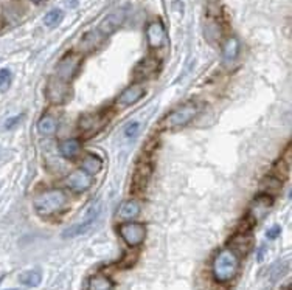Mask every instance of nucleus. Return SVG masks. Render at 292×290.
<instances>
[{
	"instance_id": "obj_9",
	"label": "nucleus",
	"mask_w": 292,
	"mask_h": 290,
	"mask_svg": "<svg viewBox=\"0 0 292 290\" xmlns=\"http://www.w3.org/2000/svg\"><path fill=\"white\" fill-rule=\"evenodd\" d=\"M65 186L70 190L72 193H84L92 186V176H89L87 172H84L82 169H76L73 172H70L65 177Z\"/></svg>"
},
{
	"instance_id": "obj_8",
	"label": "nucleus",
	"mask_w": 292,
	"mask_h": 290,
	"mask_svg": "<svg viewBox=\"0 0 292 290\" xmlns=\"http://www.w3.org/2000/svg\"><path fill=\"white\" fill-rule=\"evenodd\" d=\"M47 98L53 104H64L70 98V89L65 81H61L59 78H51L47 84L45 89Z\"/></svg>"
},
{
	"instance_id": "obj_3",
	"label": "nucleus",
	"mask_w": 292,
	"mask_h": 290,
	"mask_svg": "<svg viewBox=\"0 0 292 290\" xmlns=\"http://www.w3.org/2000/svg\"><path fill=\"white\" fill-rule=\"evenodd\" d=\"M198 115V106L188 103L184 104L177 109H174L173 112H170L166 117L163 118V129L166 130H174V129H180L187 126L191 120H194V117Z\"/></svg>"
},
{
	"instance_id": "obj_31",
	"label": "nucleus",
	"mask_w": 292,
	"mask_h": 290,
	"mask_svg": "<svg viewBox=\"0 0 292 290\" xmlns=\"http://www.w3.org/2000/svg\"><path fill=\"white\" fill-rule=\"evenodd\" d=\"M20 120H22V117H12V118H9V120L5 123V129H12L16 124L20 123Z\"/></svg>"
},
{
	"instance_id": "obj_10",
	"label": "nucleus",
	"mask_w": 292,
	"mask_h": 290,
	"mask_svg": "<svg viewBox=\"0 0 292 290\" xmlns=\"http://www.w3.org/2000/svg\"><path fill=\"white\" fill-rule=\"evenodd\" d=\"M146 40L151 48H160L168 42L166 30L160 20H154L146 26Z\"/></svg>"
},
{
	"instance_id": "obj_24",
	"label": "nucleus",
	"mask_w": 292,
	"mask_h": 290,
	"mask_svg": "<svg viewBox=\"0 0 292 290\" xmlns=\"http://www.w3.org/2000/svg\"><path fill=\"white\" fill-rule=\"evenodd\" d=\"M64 19V12L62 9L59 8H53L50 9L47 14H45V17H44V25L48 26V28H54V26H58L61 23V20Z\"/></svg>"
},
{
	"instance_id": "obj_27",
	"label": "nucleus",
	"mask_w": 292,
	"mask_h": 290,
	"mask_svg": "<svg viewBox=\"0 0 292 290\" xmlns=\"http://www.w3.org/2000/svg\"><path fill=\"white\" fill-rule=\"evenodd\" d=\"M140 127H142L140 121H131V123H128L126 126H124L123 135L126 138H134V137H137L138 132H140Z\"/></svg>"
},
{
	"instance_id": "obj_2",
	"label": "nucleus",
	"mask_w": 292,
	"mask_h": 290,
	"mask_svg": "<svg viewBox=\"0 0 292 290\" xmlns=\"http://www.w3.org/2000/svg\"><path fill=\"white\" fill-rule=\"evenodd\" d=\"M67 204V194L61 190H48L34 197V210L39 216L50 217L59 213Z\"/></svg>"
},
{
	"instance_id": "obj_15",
	"label": "nucleus",
	"mask_w": 292,
	"mask_h": 290,
	"mask_svg": "<svg viewBox=\"0 0 292 290\" xmlns=\"http://www.w3.org/2000/svg\"><path fill=\"white\" fill-rule=\"evenodd\" d=\"M142 211V207H140V202H137L135 199H131V200H126V202H123V204L120 205L118 208V219L124 221V222H128V221H132L135 219V217L140 214Z\"/></svg>"
},
{
	"instance_id": "obj_20",
	"label": "nucleus",
	"mask_w": 292,
	"mask_h": 290,
	"mask_svg": "<svg viewBox=\"0 0 292 290\" xmlns=\"http://www.w3.org/2000/svg\"><path fill=\"white\" fill-rule=\"evenodd\" d=\"M283 188V180L280 179H277L274 176H269V177H264L261 180V185H260V190L264 193V194H277V193H280V190Z\"/></svg>"
},
{
	"instance_id": "obj_7",
	"label": "nucleus",
	"mask_w": 292,
	"mask_h": 290,
	"mask_svg": "<svg viewBox=\"0 0 292 290\" xmlns=\"http://www.w3.org/2000/svg\"><path fill=\"white\" fill-rule=\"evenodd\" d=\"M81 67V57L78 54H67L56 65V78L61 81H72Z\"/></svg>"
},
{
	"instance_id": "obj_16",
	"label": "nucleus",
	"mask_w": 292,
	"mask_h": 290,
	"mask_svg": "<svg viewBox=\"0 0 292 290\" xmlns=\"http://www.w3.org/2000/svg\"><path fill=\"white\" fill-rule=\"evenodd\" d=\"M103 168V160L100 157H96L93 154H87L81 162V169L87 172L89 176H93V174H98Z\"/></svg>"
},
{
	"instance_id": "obj_12",
	"label": "nucleus",
	"mask_w": 292,
	"mask_h": 290,
	"mask_svg": "<svg viewBox=\"0 0 292 290\" xmlns=\"http://www.w3.org/2000/svg\"><path fill=\"white\" fill-rule=\"evenodd\" d=\"M146 93V89L145 85L140 84V82H135V84H131L129 87H126L121 95L118 96V104L123 106V107H128V106H132L135 103H138Z\"/></svg>"
},
{
	"instance_id": "obj_6",
	"label": "nucleus",
	"mask_w": 292,
	"mask_h": 290,
	"mask_svg": "<svg viewBox=\"0 0 292 290\" xmlns=\"http://www.w3.org/2000/svg\"><path fill=\"white\" fill-rule=\"evenodd\" d=\"M272 204H274V200L269 194H264V193L258 194L254 199L252 204H250V208H249V213H247V217H246V219L250 222V225L260 222L263 217L269 213Z\"/></svg>"
},
{
	"instance_id": "obj_28",
	"label": "nucleus",
	"mask_w": 292,
	"mask_h": 290,
	"mask_svg": "<svg viewBox=\"0 0 292 290\" xmlns=\"http://www.w3.org/2000/svg\"><path fill=\"white\" fill-rule=\"evenodd\" d=\"M11 71L8 68L0 70V92H6L11 85Z\"/></svg>"
},
{
	"instance_id": "obj_23",
	"label": "nucleus",
	"mask_w": 292,
	"mask_h": 290,
	"mask_svg": "<svg viewBox=\"0 0 292 290\" xmlns=\"http://www.w3.org/2000/svg\"><path fill=\"white\" fill-rule=\"evenodd\" d=\"M19 281L23 284V286H28V287H37L42 281V275L37 270H28V272H23L20 277H19Z\"/></svg>"
},
{
	"instance_id": "obj_22",
	"label": "nucleus",
	"mask_w": 292,
	"mask_h": 290,
	"mask_svg": "<svg viewBox=\"0 0 292 290\" xmlns=\"http://www.w3.org/2000/svg\"><path fill=\"white\" fill-rule=\"evenodd\" d=\"M56 121L51 117V115H44V117H40V120L37 121V130L42 135H53L56 132Z\"/></svg>"
},
{
	"instance_id": "obj_29",
	"label": "nucleus",
	"mask_w": 292,
	"mask_h": 290,
	"mask_svg": "<svg viewBox=\"0 0 292 290\" xmlns=\"http://www.w3.org/2000/svg\"><path fill=\"white\" fill-rule=\"evenodd\" d=\"M280 233H282V228L278 227V225H275V227H272V228L268 230L266 236H268V239H277L278 236H280Z\"/></svg>"
},
{
	"instance_id": "obj_1",
	"label": "nucleus",
	"mask_w": 292,
	"mask_h": 290,
	"mask_svg": "<svg viewBox=\"0 0 292 290\" xmlns=\"http://www.w3.org/2000/svg\"><path fill=\"white\" fill-rule=\"evenodd\" d=\"M212 270L218 283H229L240 270V256H236L230 249H222L213 259Z\"/></svg>"
},
{
	"instance_id": "obj_33",
	"label": "nucleus",
	"mask_w": 292,
	"mask_h": 290,
	"mask_svg": "<svg viewBox=\"0 0 292 290\" xmlns=\"http://www.w3.org/2000/svg\"><path fill=\"white\" fill-rule=\"evenodd\" d=\"M9 290H17V289H9Z\"/></svg>"
},
{
	"instance_id": "obj_18",
	"label": "nucleus",
	"mask_w": 292,
	"mask_h": 290,
	"mask_svg": "<svg viewBox=\"0 0 292 290\" xmlns=\"http://www.w3.org/2000/svg\"><path fill=\"white\" fill-rule=\"evenodd\" d=\"M103 36L98 33V31H89L82 36L81 42H79V50L84 51V53H89L92 51L93 48L98 47V43L101 42Z\"/></svg>"
},
{
	"instance_id": "obj_5",
	"label": "nucleus",
	"mask_w": 292,
	"mask_h": 290,
	"mask_svg": "<svg viewBox=\"0 0 292 290\" xmlns=\"http://www.w3.org/2000/svg\"><path fill=\"white\" fill-rule=\"evenodd\" d=\"M100 213H101V205L100 204H93L86 211V214L82 216V219L78 224L68 227L62 233V236L64 238H76V236H81L82 233H86V231L95 224V221L100 217Z\"/></svg>"
},
{
	"instance_id": "obj_4",
	"label": "nucleus",
	"mask_w": 292,
	"mask_h": 290,
	"mask_svg": "<svg viewBox=\"0 0 292 290\" xmlns=\"http://www.w3.org/2000/svg\"><path fill=\"white\" fill-rule=\"evenodd\" d=\"M118 233L121 239L126 242L129 247H138L140 244H143L146 238V227L140 222H132L128 221L120 225Z\"/></svg>"
},
{
	"instance_id": "obj_30",
	"label": "nucleus",
	"mask_w": 292,
	"mask_h": 290,
	"mask_svg": "<svg viewBox=\"0 0 292 290\" xmlns=\"http://www.w3.org/2000/svg\"><path fill=\"white\" fill-rule=\"evenodd\" d=\"M282 160H285L288 165H292V146H291V144H288L285 152L282 154Z\"/></svg>"
},
{
	"instance_id": "obj_25",
	"label": "nucleus",
	"mask_w": 292,
	"mask_h": 290,
	"mask_svg": "<svg viewBox=\"0 0 292 290\" xmlns=\"http://www.w3.org/2000/svg\"><path fill=\"white\" fill-rule=\"evenodd\" d=\"M149 177H151V166L146 165V163L145 165H140V166L137 168L135 174H134V183L135 185L140 183L142 186H145L148 183Z\"/></svg>"
},
{
	"instance_id": "obj_17",
	"label": "nucleus",
	"mask_w": 292,
	"mask_h": 290,
	"mask_svg": "<svg viewBox=\"0 0 292 290\" xmlns=\"http://www.w3.org/2000/svg\"><path fill=\"white\" fill-rule=\"evenodd\" d=\"M59 151L62 154L64 158H70V160H73V158L79 154L81 151V141L76 140V138H68V140H64L61 144H59Z\"/></svg>"
},
{
	"instance_id": "obj_32",
	"label": "nucleus",
	"mask_w": 292,
	"mask_h": 290,
	"mask_svg": "<svg viewBox=\"0 0 292 290\" xmlns=\"http://www.w3.org/2000/svg\"><path fill=\"white\" fill-rule=\"evenodd\" d=\"M33 2H34V3H40V2H42V0H33Z\"/></svg>"
},
{
	"instance_id": "obj_11",
	"label": "nucleus",
	"mask_w": 292,
	"mask_h": 290,
	"mask_svg": "<svg viewBox=\"0 0 292 290\" xmlns=\"http://www.w3.org/2000/svg\"><path fill=\"white\" fill-rule=\"evenodd\" d=\"M124 17H126V12H124V9H118L115 12H110L109 16H106L103 19V22L100 23L98 33L101 36H110V34H114L118 30V28L123 25Z\"/></svg>"
},
{
	"instance_id": "obj_14",
	"label": "nucleus",
	"mask_w": 292,
	"mask_h": 290,
	"mask_svg": "<svg viewBox=\"0 0 292 290\" xmlns=\"http://www.w3.org/2000/svg\"><path fill=\"white\" fill-rule=\"evenodd\" d=\"M252 236H250L247 231H238L230 241V250L236 256H246L250 249H252Z\"/></svg>"
},
{
	"instance_id": "obj_21",
	"label": "nucleus",
	"mask_w": 292,
	"mask_h": 290,
	"mask_svg": "<svg viewBox=\"0 0 292 290\" xmlns=\"http://www.w3.org/2000/svg\"><path fill=\"white\" fill-rule=\"evenodd\" d=\"M240 54V40L236 37H229L222 45V56L226 61H235Z\"/></svg>"
},
{
	"instance_id": "obj_26",
	"label": "nucleus",
	"mask_w": 292,
	"mask_h": 290,
	"mask_svg": "<svg viewBox=\"0 0 292 290\" xmlns=\"http://www.w3.org/2000/svg\"><path fill=\"white\" fill-rule=\"evenodd\" d=\"M274 171H272V176L274 177H277V179H280V180H285L288 176H289V172H291V165H288L285 160H278L275 165H274V168H272Z\"/></svg>"
},
{
	"instance_id": "obj_19",
	"label": "nucleus",
	"mask_w": 292,
	"mask_h": 290,
	"mask_svg": "<svg viewBox=\"0 0 292 290\" xmlns=\"http://www.w3.org/2000/svg\"><path fill=\"white\" fill-rule=\"evenodd\" d=\"M112 289H114V283L103 273L93 275L87 284V290H112Z\"/></svg>"
},
{
	"instance_id": "obj_13",
	"label": "nucleus",
	"mask_w": 292,
	"mask_h": 290,
	"mask_svg": "<svg viewBox=\"0 0 292 290\" xmlns=\"http://www.w3.org/2000/svg\"><path fill=\"white\" fill-rule=\"evenodd\" d=\"M157 71H159V61L154 56H149L137 64V67L134 70V78L137 81H146V79L154 76Z\"/></svg>"
}]
</instances>
